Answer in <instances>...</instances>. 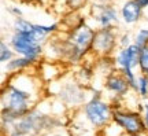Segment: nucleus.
I'll return each mask as SVG.
<instances>
[{
  "label": "nucleus",
  "instance_id": "obj_1",
  "mask_svg": "<svg viewBox=\"0 0 148 136\" xmlns=\"http://www.w3.org/2000/svg\"><path fill=\"white\" fill-rule=\"evenodd\" d=\"M40 99L34 81L27 87L22 84V74H12L1 89V129L7 131L15 121L36 107Z\"/></svg>",
  "mask_w": 148,
  "mask_h": 136
},
{
  "label": "nucleus",
  "instance_id": "obj_2",
  "mask_svg": "<svg viewBox=\"0 0 148 136\" xmlns=\"http://www.w3.org/2000/svg\"><path fill=\"white\" fill-rule=\"evenodd\" d=\"M95 33L96 32L92 28L88 26L84 21H81L77 26L71 29L70 35L62 44V57L71 63H78L79 61H82V58H85L86 54L92 51Z\"/></svg>",
  "mask_w": 148,
  "mask_h": 136
},
{
  "label": "nucleus",
  "instance_id": "obj_3",
  "mask_svg": "<svg viewBox=\"0 0 148 136\" xmlns=\"http://www.w3.org/2000/svg\"><path fill=\"white\" fill-rule=\"evenodd\" d=\"M55 125L56 120L53 117L44 114L34 107L26 115L15 121L7 131H4V133L5 136H34L52 129Z\"/></svg>",
  "mask_w": 148,
  "mask_h": 136
},
{
  "label": "nucleus",
  "instance_id": "obj_4",
  "mask_svg": "<svg viewBox=\"0 0 148 136\" xmlns=\"http://www.w3.org/2000/svg\"><path fill=\"white\" fill-rule=\"evenodd\" d=\"M85 120L96 129H101L110 122H112V111L114 107L111 103L101 99L99 92H96L82 107Z\"/></svg>",
  "mask_w": 148,
  "mask_h": 136
},
{
  "label": "nucleus",
  "instance_id": "obj_5",
  "mask_svg": "<svg viewBox=\"0 0 148 136\" xmlns=\"http://www.w3.org/2000/svg\"><path fill=\"white\" fill-rule=\"evenodd\" d=\"M42 43L44 41H41L32 30L26 33H14L11 36L10 46L16 54L36 63L42 52Z\"/></svg>",
  "mask_w": 148,
  "mask_h": 136
},
{
  "label": "nucleus",
  "instance_id": "obj_6",
  "mask_svg": "<svg viewBox=\"0 0 148 136\" xmlns=\"http://www.w3.org/2000/svg\"><path fill=\"white\" fill-rule=\"evenodd\" d=\"M112 122L125 135L147 133V129H145V125H144L143 114L140 111H133V110H129V109L126 110V109H121V107H114V111H112Z\"/></svg>",
  "mask_w": 148,
  "mask_h": 136
},
{
  "label": "nucleus",
  "instance_id": "obj_7",
  "mask_svg": "<svg viewBox=\"0 0 148 136\" xmlns=\"http://www.w3.org/2000/svg\"><path fill=\"white\" fill-rule=\"evenodd\" d=\"M116 44V37L114 33V29H106L100 28L99 30H96L93 44H92V52L99 55V57H108Z\"/></svg>",
  "mask_w": 148,
  "mask_h": 136
},
{
  "label": "nucleus",
  "instance_id": "obj_8",
  "mask_svg": "<svg viewBox=\"0 0 148 136\" xmlns=\"http://www.w3.org/2000/svg\"><path fill=\"white\" fill-rule=\"evenodd\" d=\"M106 89L110 94L114 95V98L116 99H121L123 96H126L130 91V85L127 79L123 76L121 70H112L110 74H107L106 77Z\"/></svg>",
  "mask_w": 148,
  "mask_h": 136
},
{
  "label": "nucleus",
  "instance_id": "obj_9",
  "mask_svg": "<svg viewBox=\"0 0 148 136\" xmlns=\"http://www.w3.org/2000/svg\"><path fill=\"white\" fill-rule=\"evenodd\" d=\"M58 96L66 106H79L85 100V89L78 83H69L60 88Z\"/></svg>",
  "mask_w": 148,
  "mask_h": 136
},
{
  "label": "nucleus",
  "instance_id": "obj_10",
  "mask_svg": "<svg viewBox=\"0 0 148 136\" xmlns=\"http://www.w3.org/2000/svg\"><path fill=\"white\" fill-rule=\"evenodd\" d=\"M95 8L97 10L95 17H96V21L99 22V25L101 28H106V29H114L112 25L118 23V15H116L115 8L108 4L106 6L97 4L95 6Z\"/></svg>",
  "mask_w": 148,
  "mask_h": 136
},
{
  "label": "nucleus",
  "instance_id": "obj_11",
  "mask_svg": "<svg viewBox=\"0 0 148 136\" xmlns=\"http://www.w3.org/2000/svg\"><path fill=\"white\" fill-rule=\"evenodd\" d=\"M141 10L143 8L138 6V3L136 0H127L121 10L123 21L126 22V23H134V22H137L140 19V17H141Z\"/></svg>",
  "mask_w": 148,
  "mask_h": 136
},
{
  "label": "nucleus",
  "instance_id": "obj_12",
  "mask_svg": "<svg viewBox=\"0 0 148 136\" xmlns=\"http://www.w3.org/2000/svg\"><path fill=\"white\" fill-rule=\"evenodd\" d=\"M32 65H34V62L30 61V59H27L25 57H16L8 63H5V72H8L11 76L12 74H18L23 72V70L29 69Z\"/></svg>",
  "mask_w": 148,
  "mask_h": 136
},
{
  "label": "nucleus",
  "instance_id": "obj_13",
  "mask_svg": "<svg viewBox=\"0 0 148 136\" xmlns=\"http://www.w3.org/2000/svg\"><path fill=\"white\" fill-rule=\"evenodd\" d=\"M14 50H12V47L11 46H8V44H5L4 41H1V44H0V62L3 63V65H5V63H8L10 61H12L14 59Z\"/></svg>",
  "mask_w": 148,
  "mask_h": 136
},
{
  "label": "nucleus",
  "instance_id": "obj_14",
  "mask_svg": "<svg viewBox=\"0 0 148 136\" xmlns=\"http://www.w3.org/2000/svg\"><path fill=\"white\" fill-rule=\"evenodd\" d=\"M33 26H34L33 23L18 17L15 19V23H14V30H15V33H26V32H32Z\"/></svg>",
  "mask_w": 148,
  "mask_h": 136
},
{
  "label": "nucleus",
  "instance_id": "obj_15",
  "mask_svg": "<svg viewBox=\"0 0 148 136\" xmlns=\"http://www.w3.org/2000/svg\"><path fill=\"white\" fill-rule=\"evenodd\" d=\"M138 69L143 76H148V47L140 50L138 55Z\"/></svg>",
  "mask_w": 148,
  "mask_h": 136
},
{
  "label": "nucleus",
  "instance_id": "obj_16",
  "mask_svg": "<svg viewBox=\"0 0 148 136\" xmlns=\"http://www.w3.org/2000/svg\"><path fill=\"white\" fill-rule=\"evenodd\" d=\"M134 46L138 50L148 47V29H140L136 35V40H134Z\"/></svg>",
  "mask_w": 148,
  "mask_h": 136
},
{
  "label": "nucleus",
  "instance_id": "obj_17",
  "mask_svg": "<svg viewBox=\"0 0 148 136\" xmlns=\"http://www.w3.org/2000/svg\"><path fill=\"white\" fill-rule=\"evenodd\" d=\"M137 94L141 98H148V76L140 74L137 77Z\"/></svg>",
  "mask_w": 148,
  "mask_h": 136
},
{
  "label": "nucleus",
  "instance_id": "obj_18",
  "mask_svg": "<svg viewBox=\"0 0 148 136\" xmlns=\"http://www.w3.org/2000/svg\"><path fill=\"white\" fill-rule=\"evenodd\" d=\"M143 120H144V125H145V129H147V133H148V103L143 105Z\"/></svg>",
  "mask_w": 148,
  "mask_h": 136
},
{
  "label": "nucleus",
  "instance_id": "obj_19",
  "mask_svg": "<svg viewBox=\"0 0 148 136\" xmlns=\"http://www.w3.org/2000/svg\"><path fill=\"white\" fill-rule=\"evenodd\" d=\"M121 46L123 48H126V47H129V46H132V44H130V37H129V35H123V36H122V40H121Z\"/></svg>",
  "mask_w": 148,
  "mask_h": 136
},
{
  "label": "nucleus",
  "instance_id": "obj_20",
  "mask_svg": "<svg viewBox=\"0 0 148 136\" xmlns=\"http://www.w3.org/2000/svg\"><path fill=\"white\" fill-rule=\"evenodd\" d=\"M136 1L138 3V6H140L141 8H145L148 6V0H136Z\"/></svg>",
  "mask_w": 148,
  "mask_h": 136
},
{
  "label": "nucleus",
  "instance_id": "obj_21",
  "mask_svg": "<svg viewBox=\"0 0 148 136\" xmlns=\"http://www.w3.org/2000/svg\"><path fill=\"white\" fill-rule=\"evenodd\" d=\"M10 11H11V12H14V14H16V15H21V14H22L19 8H11Z\"/></svg>",
  "mask_w": 148,
  "mask_h": 136
},
{
  "label": "nucleus",
  "instance_id": "obj_22",
  "mask_svg": "<svg viewBox=\"0 0 148 136\" xmlns=\"http://www.w3.org/2000/svg\"><path fill=\"white\" fill-rule=\"evenodd\" d=\"M125 136H147V133H136V135H125Z\"/></svg>",
  "mask_w": 148,
  "mask_h": 136
}]
</instances>
